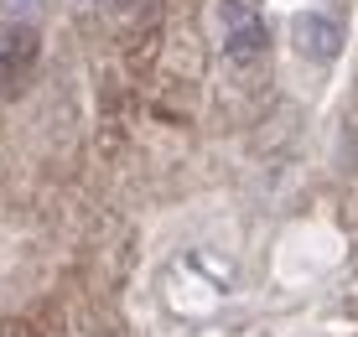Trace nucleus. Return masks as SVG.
Segmentation results:
<instances>
[{"label": "nucleus", "instance_id": "f257e3e1", "mask_svg": "<svg viewBox=\"0 0 358 337\" xmlns=\"http://www.w3.org/2000/svg\"><path fill=\"white\" fill-rule=\"evenodd\" d=\"M156 291L177 322H213L239 301V265L213 244H187L162 265Z\"/></svg>", "mask_w": 358, "mask_h": 337}, {"label": "nucleus", "instance_id": "f03ea898", "mask_svg": "<svg viewBox=\"0 0 358 337\" xmlns=\"http://www.w3.org/2000/svg\"><path fill=\"white\" fill-rule=\"evenodd\" d=\"M208 21H213L218 57H224L229 68H255V62H265L270 27H265V6L260 0H213Z\"/></svg>", "mask_w": 358, "mask_h": 337}, {"label": "nucleus", "instance_id": "7ed1b4c3", "mask_svg": "<svg viewBox=\"0 0 358 337\" xmlns=\"http://www.w3.org/2000/svg\"><path fill=\"white\" fill-rule=\"evenodd\" d=\"M286 36H291V47L306 62H332L343 52V21L327 16V10H296Z\"/></svg>", "mask_w": 358, "mask_h": 337}, {"label": "nucleus", "instance_id": "20e7f679", "mask_svg": "<svg viewBox=\"0 0 358 337\" xmlns=\"http://www.w3.org/2000/svg\"><path fill=\"white\" fill-rule=\"evenodd\" d=\"M36 6H42V0H0V10H6V16H31Z\"/></svg>", "mask_w": 358, "mask_h": 337}, {"label": "nucleus", "instance_id": "39448f33", "mask_svg": "<svg viewBox=\"0 0 358 337\" xmlns=\"http://www.w3.org/2000/svg\"><path fill=\"white\" fill-rule=\"evenodd\" d=\"M73 10H94V6H104V0H68Z\"/></svg>", "mask_w": 358, "mask_h": 337}]
</instances>
